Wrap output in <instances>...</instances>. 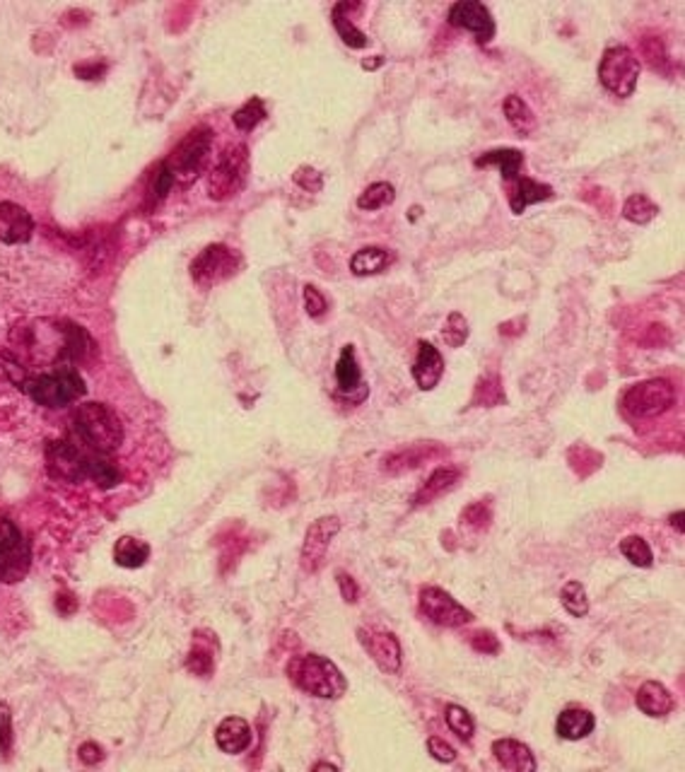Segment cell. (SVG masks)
Segmentation results:
<instances>
[{
    "label": "cell",
    "mask_w": 685,
    "mask_h": 772,
    "mask_svg": "<svg viewBox=\"0 0 685 772\" xmlns=\"http://www.w3.org/2000/svg\"><path fill=\"white\" fill-rule=\"evenodd\" d=\"M396 201V188L389 181H376L372 187H367L358 198L359 211H379L386 208Z\"/></svg>",
    "instance_id": "cell-30"
},
{
    "label": "cell",
    "mask_w": 685,
    "mask_h": 772,
    "mask_svg": "<svg viewBox=\"0 0 685 772\" xmlns=\"http://www.w3.org/2000/svg\"><path fill=\"white\" fill-rule=\"evenodd\" d=\"M212 147V130L201 126L186 133V138L181 140L179 145L171 150V154L164 160V164L169 167L174 181H179L181 187H188L191 181L198 179V174L203 171L208 154Z\"/></svg>",
    "instance_id": "cell-3"
},
{
    "label": "cell",
    "mask_w": 685,
    "mask_h": 772,
    "mask_svg": "<svg viewBox=\"0 0 685 772\" xmlns=\"http://www.w3.org/2000/svg\"><path fill=\"white\" fill-rule=\"evenodd\" d=\"M266 106H263V99L261 97H252L249 102H246L244 106H239L237 112H235V116H232V121H235V126H237L239 130H244V133H249V130H253L259 123L266 119Z\"/></svg>",
    "instance_id": "cell-33"
},
{
    "label": "cell",
    "mask_w": 685,
    "mask_h": 772,
    "mask_svg": "<svg viewBox=\"0 0 685 772\" xmlns=\"http://www.w3.org/2000/svg\"><path fill=\"white\" fill-rule=\"evenodd\" d=\"M252 726H249V722H244L242 717H227V719H222L218 732H215V743H218L222 753H229V756L244 753L246 748L252 746Z\"/></svg>",
    "instance_id": "cell-17"
},
{
    "label": "cell",
    "mask_w": 685,
    "mask_h": 772,
    "mask_svg": "<svg viewBox=\"0 0 685 772\" xmlns=\"http://www.w3.org/2000/svg\"><path fill=\"white\" fill-rule=\"evenodd\" d=\"M171 187H174V177H171L169 167H167L164 162H160V167H157L155 171L153 188H150V205L162 203L164 198H167V194H169Z\"/></svg>",
    "instance_id": "cell-38"
},
{
    "label": "cell",
    "mask_w": 685,
    "mask_h": 772,
    "mask_svg": "<svg viewBox=\"0 0 685 772\" xmlns=\"http://www.w3.org/2000/svg\"><path fill=\"white\" fill-rule=\"evenodd\" d=\"M596 726V717L589 712V710L582 708H570L560 712L557 722H555V732L557 736L565 741H580L587 739L589 734L594 732Z\"/></svg>",
    "instance_id": "cell-21"
},
{
    "label": "cell",
    "mask_w": 685,
    "mask_h": 772,
    "mask_svg": "<svg viewBox=\"0 0 685 772\" xmlns=\"http://www.w3.org/2000/svg\"><path fill=\"white\" fill-rule=\"evenodd\" d=\"M514 181H516V187H514V191L509 194V208H512L514 215H522V212L526 211L529 205L541 203V201L553 198V188L548 187V184L526 179V177H522V179H514Z\"/></svg>",
    "instance_id": "cell-22"
},
{
    "label": "cell",
    "mask_w": 685,
    "mask_h": 772,
    "mask_svg": "<svg viewBox=\"0 0 685 772\" xmlns=\"http://www.w3.org/2000/svg\"><path fill=\"white\" fill-rule=\"evenodd\" d=\"M474 647L478 652H488V654H495V652L499 650V643H498V637H495V635L492 633H488V630H485V633H475L474 635Z\"/></svg>",
    "instance_id": "cell-46"
},
{
    "label": "cell",
    "mask_w": 685,
    "mask_h": 772,
    "mask_svg": "<svg viewBox=\"0 0 685 772\" xmlns=\"http://www.w3.org/2000/svg\"><path fill=\"white\" fill-rule=\"evenodd\" d=\"M287 676L300 691L309 693L314 698L335 700L348 691V681L341 674V668L331 659L318 654H300L290 659Z\"/></svg>",
    "instance_id": "cell-1"
},
{
    "label": "cell",
    "mask_w": 685,
    "mask_h": 772,
    "mask_svg": "<svg viewBox=\"0 0 685 772\" xmlns=\"http://www.w3.org/2000/svg\"><path fill=\"white\" fill-rule=\"evenodd\" d=\"M560 602H563L565 610L574 618H584L589 613V599H587V589L582 582H567L560 592Z\"/></svg>",
    "instance_id": "cell-32"
},
{
    "label": "cell",
    "mask_w": 685,
    "mask_h": 772,
    "mask_svg": "<svg viewBox=\"0 0 685 772\" xmlns=\"http://www.w3.org/2000/svg\"><path fill=\"white\" fill-rule=\"evenodd\" d=\"M25 389L39 406L63 408L85 394V382H82V377L75 369L63 367L58 372L44 374V377H37L32 382H27Z\"/></svg>",
    "instance_id": "cell-5"
},
{
    "label": "cell",
    "mask_w": 685,
    "mask_h": 772,
    "mask_svg": "<svg viewBox=\"0 0 685 772\" xmlns=\"http://www.w3.org/2000/svg\"><path fill=\"white\" fill-rule=\"evenodd\" d=\"M464 521H468L474 528H488L490 524V507L488 502H474L466 507Z\"/></svg>",
    "instance_id": "cell-42"
},
{
    "label": "cell",
    "mask_w": 685,
    "mask_h": 772,
    "mask_svg": "<svg viewBox=\"0 0 685 772\" xmlns=\"http://www.w3.org/2000/svg\"><path fill=\"white\" fill-rule=\"evenodd\" d=\"M437 454H442V449L437 447L434 442H425V444H413V447L399 449V452H393V454L384 459V471L392 473V476L403 471H413L420 463H425L427 459H433V456Z\"/></svg>",
    "instance_id": "cell-19"
},
{
    "label": "cell",
    "mask_w": 685,
    "mask_h": 772,
    "mask_svg": "<svg viewBox=\"0 0 685 772\" xmlns=\"http://www.w3.org/2000/svg\"><path fill=\"white\" fill-rule=\"evenodd\" d=\"M676 403V389L666 379H647L630 386L623 396V408L632 418H656Z\"/></svg>",
    "instance_id": "cell-7"
},
{
    "label": "cell",
    "mask_w": 685,
    "mask_h": 772,
    "mask_svg": "<svg viewBox=\"0 0 685 772\" xmlns=\"http://www.w3.org/2000/svg\"><path fill=\"white\" fill-rule=\"evenodd\" d=\"M326 297L318 293L314 285H304V309L311 319H321L326 314Z\"/></svg>",
    "instance_id": "cell-41"
},
{
    "label": "cell",
    "mask_w": 685,
    "mask_h": 772,
    "mask_svg": "<svg viewBox=\"0 0 685 772\" xmlns=\"http://www.w3.org/2000/svg\"><path fill=\"white\" fill-rule=\"evenodd\" d=\"M104 758V751H102V746H97V743H82L80 746V760L87 765H95L99 763Z\"/></svg>",
    "instance_id": "cell-47"
},
{
    "label": "cell",
    "mask_w": 685,
    "mask_h": 772,
    "mask_svg": "<svg viewBox=\"0 0 685 772\" xmlns=\"http://www.w3.org/2000/svg\"><path fill=\"white\" fill-rule=\"evenodd\" d=\"M392 263V253L382 246H365L351 259V270L355 276H376Z\"/></svg>",
    "instance_id": "cell-26"
},
{
    "label": "cell",
    "mask_w": 685,
    "mask_h": 772,
    "mask_svg": "<svg viewBox=\"0 0 685 772\" xmlns=\"http://www.w3.org/2000/svg\"><path fill=\"white\" fill-rule=\"evenodd\" d=\"M87 478L95 480L99 488H111V486H116V483L121 480V476H119V471L111 466V461H106V459H102V456H97V459L90 456Z\"/></svg>",
    "instance_id": "cell-37"
},
{
    "label": "cell",
    "mask_w": 685,
    "mask_h": 772,
    "mask_svg": "<svg viewBox=\"0 0 685 772\" xmlns=\"http://www.w3.org/2000/svg\"><path fill=\"white\" fill-rule=\"evenodd\" d=\"M442 336H444V343L449 348H461L468 341V321H466L464 314L451 311L447 317V324L442 328Z\"/></svg>",
    "instance_id": "cell-36"
},
{
    "label": "cell",
    "mask_w": 685,
    "mask_h": 772,
    "mask_svg": "<svg viewBox=\"0 0 685 772\" xmlns=\"http://www.w3.org/2000/svg\"><path fill=\"white\" fill-rule=\"evenodd\" d=\"M335 579H338V586H341L342 599L351 603L358 602V585H355V579H352L351 575H345V572H335Z\"/></svg>",
    "instance_id": "cell-45"
},
{
    "label": "cell",
    "mask_w": 685,
    "mask_h": 772,
    "mask_svg": "<svg viewBox=\"0 0 685 772\" xmlns=\"http://www.w3.org/2000/svg\"><path fill=\"white\" fill-rule=\"evenodd\" d=\"M239 256L229 246L210 245L198 253L191 263V278L203 287L218 285L237 273Z\"/></svg>",
    "instance_id": "cell-9"
},
{
    "label": "cell",
    "mask_w": 685,
    "mask_h": 772,
    "mask_svg": "<svg viewBox=\"0 0 685 772\" xmlns=\"http://www.w3.org/2000/svg\"><path fill=\"white\" fill-rule=\"evenodd\" d=\"M335 384L342 394H352L362 384V372H359L358 358H355V348L345 345L341 350V358L335 362Z\"/></svg>",
    "instance_id": "cell-27"
},
{
    "label": "cell",
    "mask_w": 685,
    "mask_h": 772,
    "mask_svg": "<svg viewBox=\"0 0 685 772\" xmlns=\"http://www.w3.org/2000/svg\"><path fill=\"white\" fill-rule=\"evenodd\" d=\"M341 531V519L338 517H321L309 527L307 536H304L302 545V568L304 572H318L324 560H326L328 545L335 538V534Z\"/></svg>",
    "instance_id": "cell-11"
},
{
    "label": "cell",
    "mask_w": 685,
    "mask_h": 772,
    "mask_svg": "<svg viewBox=\"0 0 685 772\" xmlns=\"http://www.w3.org/2000/svg\"><path fill=\"white\" fill-rule=\"evenodd\" d=\"M420 609L433 623L442 627H461L474 620V613L464 609L449 592L440 586H423L420 589Z\"/></svg>",
    "instance_id": "cell-10"
},
{
    "label": "cell",
    "mask_w": 685,
    "mask_h": 772,
    "mask_svg": "<svg viewBox=\"0 0 685 772\" xmlns=\"http://www.w3.org/2000/svg\"><path fill=\"white\" fill-rule=\"evenodd\" d=\"M492 756L505 770L512 772H533L536 770V758L531 753V748L522 741L514 739H498L492 743Z\"/></svg>",
    "instance_id": "cell-18"
},
{
    "label": "cell",
    "mask_w": 685,
    "mask_h": 772,
    "mask_svg": "<svg viewBox=\"0 0 685 772\" xmlns=\"http://www.w3.org/2000/svg\"><path fill=\"white\" fill-rule=\"evenodd\" d=\"M449 25L474 32L481 44H488L495 37V20L490 15V10L478 0L454 3L449 10Z\"/></svg>",
    "instance_id": "cell-13"
},
{
    "label": "cell",
    "mask_w": 685,
    "mask_h": 772,
    "mask_svg": "<svg viewBox=\"0 0 685 772\" xmlns=\"http://www.w3.org/2000/svg\"><path fill=\"white\" fill-rule=\"evenodd\" d=\"M80 437L97 452H114L123 442V425L106 403H85L75 413Z\"/></svg>",
    "instance_id": "cell-2"
},
{
    "label": "cell",
    "mask_w": 685,
    "mask_h": 772,
    "mask_svg": "<svg viewBox=\"0 0 685 772\" xmlns=\"http://www.w3.org/2000/svg\"><path fill=\"white\" fill-rule=\"evenodd\" d=\"M358 8H362L359 3H338V5L334 8V12H331L335 32H338V37H341L351 49H365V46H369L367 34L359 32L358 27L351 22V10H358Z\"/></svg>",
    "instance_id": "cell-23"
},
{
    "label": "cell",
    "mask_w": 685,
    "mask_h": 772,
    "mask_svg": "<svg viewBox=\"0 0 685 772\" xmlns=\"http://www.w3.org/2000/svg\"><path fill=\"white\" fill-rule=\"evenodd\" d=\"M147 558H150V545H147L145 541H138V538L133 536H123L116 541L114 545L116 565L136 569V568H143V565L147 562Z\"/></svg>",
    "instance_id": "cell-28"
},
{
    "label": "cell",
    "mask_w": 685,
    "mask_h": 772,
    "mask_svg": "<svg viewBox=\"0 0 685 772\" xmlns=\"http://www.w3.org/2000/svg\"><path fill=\"white\" fill-rule=\"evenodd\" d=\"M249 174V153L246 145H229L222 150L218 162L208 177V194L215 201H225L242 191Z\"/></svg>",
    "instance_id": "cell-4"
},
{
    "label": "cell",
    "mask_w": 685,
    "mask_h": 772,
    "mask_svg": "<svg viewBox=\"0 0 685 772\" xmlns=\"http://www.w3.org/2000/svg\"><path fill=\"white\" fill-rule=\"evenodd\" d=\"M12 712H10L8 702H0V753L3 758L10 756L12 748Z\"/></svg>",
    "instance_id": "cell-40"
},
{
    "label": "cell",
    "mask_w": 685,
    "mask_h": 772,
    "mask_svg": "<svg viewBox=\"0 0 685 772\" xmlns=\"http://www.w3.org/2000/svg\"><path fill=\"white\" fill-rule=\"evenodd\" d=\"M359 644L367 650L376 667L386 674H399L400 671V643L393 633L384 630H372V627H359L358 630Z\"/></svg>",
    "instance_id": "cell-12"
},
{
    "label": "cell",
    "mask_w": 685,
    "mask_h": 772,
    "mask_svg": "<svg viewBox=\"0 0 685 772\" xmlns=\"http://www.w3.org/2000/svg\"><path fill=\"white\" fill-rule=\"evenodd\" d=\"M29 545L20 528L5 517H0V582L15 585L29 572Z\"/></svg>",
    "instance_id": "cell-8"
},
{
    "label": "cell",
    "mask_w": 685,
    "mask_h": 772,
    "mask_svg": "<svg viewBox=\"0 0 685 772\" xmlns=\"http://www.w3.org/2000/svg\"><path fill=\"white\" fill-rule=\"evenodd\" d=\"M598 80L615 97H630L640 80V61L628 46H611L598 63Z\"/></svg>",
    "instance_id": "cell-6"
},
{
    "label": "cell",
    "mask_w": 685,
    "mask_h": 772,
    "mask_svg": "<svg viewBox=\"0 0 685 772\" xmlns=\"http://www.w3.org/2000/svg\"><path fill=\"white\" fill-rule=\"evenodd\" d=\"M447 726L457 734L458 739L471 741L475 732L474 717L468 715V710L458 708V705H449L447 708Z\"/></svg>",
    "instance_id": "cell-35"
},
{
    "label": "cell",
    "mask_w": 685,
    "mask_h": 772,
    "mask_svg": "<svg viewBox=\"0 0 685 772\" xmlns=\"http://www.w3.org/2000/svg\"><path fill=\"white\" fill-rule=\"evenodd\" d=\"M681 521H683V510H678V512L671 517V527L678 528V534H683V524H681Z\"/></svg>",
    "instance_id": "cell-48"
},
{
    "label": "cell",
    "mask_w": 685,
    "mask_h": 772,
    "mask_svg": "<svg viewBox=\"0 0 685 772\" xmlns=\"http://www.w3.org/2000/svg\"><path fill=\"white\" fill-rule=\"evenodd\" d=\"M620 553L625 555V560H630L637 568H649L654 560L652 548L642 536H628L620 541Z\"/></svg>",
    "instance_id": "cell-34"
},
{
    "label": "cell",
    "mask_w": 685,
    "mask_h": 772,
    "mask_svg": "<svg viewBox=\"0 0 685 772\" xmlns=\"http://www.w3.org/2000/svg\"><path fill=\"white\" fill-rule=\"evenodd\" d=\"M656 212H659V208H656V205L642 194L630 195L628 201H625V205H623V218L630 220V222H635V225H647V222H652V220L656 218Z\"/></svg>",
    "instance_id": "cell-31"
},
{
    "label": "cell",
    "mask_w": 685,
    "mask_h": 772,
    "mask_svg": "<svg viewBox=\"0 0 685 772\" xmlns=\"http://www.w3.org/2000/svg\"><path fill=\"white\" fill-rule=\"evenodd\" d=\"M475 164H478V167L495 164V167L502 171L505 181H514L519 177V170H522L524 154L519 153V150H514V147H502V150H490V153L481 154V157L475 160Z\"/></svg>",
    "instance_id": "cell-25"
},
{
    "label": "cell",
    "mask_w": 685,
    "mask_h": 772,
    "mask_svg": "<svg viewBox=\"0 0 685 772\" xmlns=\"http://www.w3.org/2000/svg\"><path fill=\"white\" fill-rule=\"evenodd\" d=\"M314 770H338V768H335V765H331V763H318V765H314Z\"/></svg>",
    "instance_id": "cell-49"
},
{
    "label": "cell",
    "mask_w": 685,
    "mask_h": 772,
    "mask_svg": "<svg viewBox=\"0 0 685 772\" xmlns=\"http://www.w3.org/2000/svg\"><path fill=\"white\" fill-rule=\"evenodd\" d=\"M427 748H430L434 760H440V763H454V760H457V751L449 746L447 741L440 739V736H430Z\"/></svg>",
    "instance_id": "cell-43"
},
{
    "label": "cell",
    "mask_w": 685,
    "mask_h": 772,
    "mask_svg": "<svg viewBox=\"0 0 685 772\" xmlns=\"http://www.w3.org/2000/svg\"><path fill=\"white\" fill-rule=\"evenodd\" d=\"M458 478H461V471H458V469H451V466L437 469V471L427 478V483H425L423 488L417 490L416 495H413V504L433 502V500H437V497H442L444 493H449V490L454 488V486L458 483Z\"/></svg>",
    "instance_id": "cell-24"
},
{
    "label": "cell",
    "mask_w": 685,
    "mask_h": 772,
    "mask_svg": "<svg viewBox=\"0 0 685 772\" xmlns=\"http://www.w3.org/2000/svg\"><path fill=\"white\" fill-rule=\"evenodd\" d=\"M51 473L56 478H63L68 483H80L82 478H87V469H90V456H85L78 447H73L70 442H54L46 454Z\"/></svg>",
    "instance_id": "cell-14"
},
{
    "label": "cell",
    "mask_w": 685,
    "mask_h": 772,
    "mask_svg": "<svg viewBox=\"0 0 685 772\" xmlns=\"http://www.w3.org/2000/svg\"><path fill=\"white\" fill-rule=\"evenodd\" d=\"M442 374H444V358H442L440 350L427 341L417 343V358L416 365H413V377H416L417 386L423 391H433L440 384Z\"/></svg>",
    "instance_id": "cell-16"
},
{
    "label": "cell",
    "mask_w": 685,
    "mask_h": 772,
    "mask_svg": "<svg viewBox=\"0 0 685 772\" xmlns=\"http://www.w3.org/2000/svg\"><path fill=\"white\" fill-rule=\"evenodd\" d=\"M637 708L642 710L647 717H666L676 708V700L666 691V685L659 681H647L637 691Z\"/></svg>",
    "instance_id": "cell-20"
},
{
    "label": "cell",
    "mask_w": 685,
    "mask_h": 772,
    "mask_svg": "<svg viewBox=\"0 0 685 772\" xmlns=\"http://www.w3.org/2000/svg\"><path fill=\"white\" fill-rule=\"evenodd\" d=\"M505 116L507 121L512 123V129L519 130L522 136H526V133L536 129V116H533L531 106L526 104L519 95H509V97L505 99Z\"/></svg>",
    "instance_id": "cell-29"
},
{
    "label": "cell",
    "mask_w": 685,
    "mask_h": 772,
    "mask_svg": "<svg viewBox=\"0 0 685 772\" xmlns=\"http://www.w3.org/2000/svg\"><path fill=\"white\" fill-rule=\"evenodd\" d=\"M34 232L32 215L22 205L0 201V242L3 245H25Z\"/></svg>",
    "instance_id": "cell-15"
},
{
    "label": "cell",
    "mask_w": 685,
    "mask_h": 772,
    "mask_svg": "<svg viewBox=\"0 0 685 772\" xmlns=\"http://www.w3.org/2000/svg\"><path fill=\"white\" fill-rule=\"evenodd\" d=\"M186 667L198 676H210V671L215 668V657H212V652L208 650V647L196 644V647L191 650V654H188Z\"/></svg>",
    "instance_id": "cell-39"
},
{
    "label": "cell",
    "mask_w": 685,
    "mask_h": 772,
    "mask_svg": "<svg viewBox=\"0 0 685 772\" xmlns=\"http://www.w3.org/2000/svg\"><path fill=\"white\" fill-rule=\"evenodd\" d=\"M321 181H324V177L314 167H300L297 174H294V184H300L304 191H318Z\"/></svg>",
    "instance_id": "cell-44"
}]
</instances>
